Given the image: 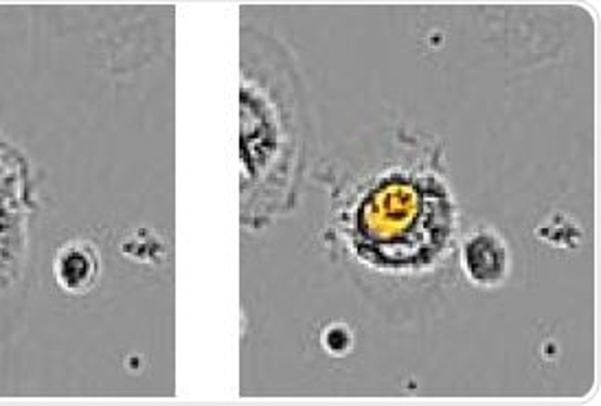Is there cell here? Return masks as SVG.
I'll use <instances>...</instances> for the list:
<instances>
[{
    "label": "cell",
    "mask_w": 601,
    "mask_h": 406,
    "mask_svg": "<svg viewBox=\"0 0 601 406\" xmlns=\"http://www.w3.org/2000/svg\"><path fill=\"white\" fill-rule=\"evenodd\" d=\"M452 207L442 185L393 176L358 212V253L382 268L424 266L444 249Z\"/></svg>",
    "instance_id": "cell-1"
},
{
    "label": "cell",
    "mask_w": 601,
    "mask_h": 406,
    "mask_svg": "<svg viewBox=\"0 0 601 406\" xmlns=\"http://www.w3.org/2000/svg\"><path fill=\"white\" fill-rule=\"evenodd\" d=\"M463 262L472 279L481 283H496L506 275L508 255L503 244H500L494 236L481 233L465 244Z\"/></svg>",
    "instance_id": "cell-2"
},
{
    "label": "cell",
    "mask_w": 601,
    "mask_h": 406,
    "mask_svg": "<svg viewBox=\"0 0 601 406\" xmlns=\"http://www.w3.org/2000/svg\"><path fill=\"white\" fill-rule=\"evenodd\" d=\"M94 277V262L84 249H66L57 262V279L66 290H81Z\"/></svg>",
    "instance_id": "cell-3"
},
{
    "label": "cell",
    "mask_w": 601,
    "mask_h": 406,
    "mask_svg": "<svg viewBox=\"0 0 601 406\" xmlns=\"http://www.w3.org/2000/svg\"><path fill=\"white\" fill-rule=\"evenodd\" d=\"M325 345H328V350L334 352V354L345 352V350L349 347V334H347V330H343V328L330 330L328 337H325Z\"/></svg>",
    "instance_id": "cell-4"
}]
</instances>
